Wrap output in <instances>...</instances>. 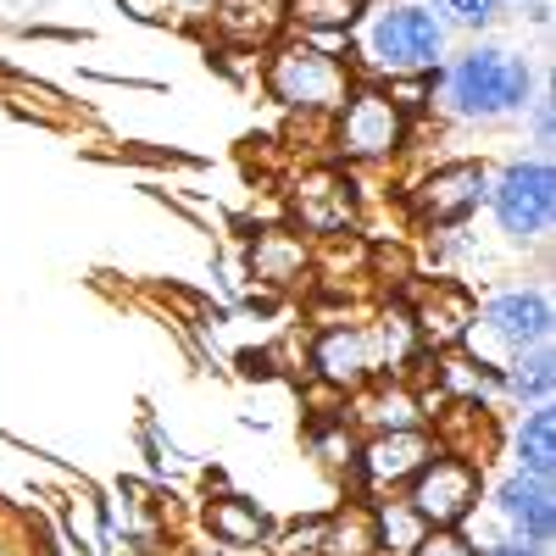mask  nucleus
<instances>
[{
    "mask_svg": "<svg viewBox=\"0 0 556 556\" xmlns=\"http://www.w3.org/2000/svg\"><path fill=\"white\" fill-rule=\"evenodd\" d=\"M534 73L506 45H473L451 62H440V106L462 123H501L518 117L534 101Z\"/></svg>",
    "mask_w": 556,
    "mask_h": 556,
    "instance_id": "1",
    "label": "nucleus"
},
{
    "mask_svg": "<svg viewBox=\"0 0 556 556\" xmlns=\"http://www.w3.org/2000/svg\"><path fill=\"white\" fill-rule=\"evenodd\" d=\"M356 45L367 56V73H379L390 84L429 78L445 62V23L434 17V7H417V0H384V7L362 12Z\"/></svg>",
    "mask_w": 556,
    "mask_h": 556,
    "instance_id": "2",
    "label": "nucleus"
},
{
    "mask_svg": "<svg viewBox=\"0 0 556 556\" xmlns=\"http://www.w3.org/2000/svg\"><path fill=\"white\" fill-rule=\"evenodd\" d=\"M267 96L278 106H290V112H306V117H334V106L351 96V62L334 56V51H323V45L312 39H285L278 51L267 56Z\"/></svg>",
    "mask_w": 556,
    "mask_h": 556,
    "instance_id": "3",
    "label": "nucleus"
},
{
    "mask_svg": "<svg viewBox=\"0 0 556 556\" xmlns=\"http://www.w3.org/2000/svg\"><path fill=\"white\" fill-rule=\"evenodd\" d=\"M406 146V106L379 84H351V96L334 106V151L340 162H390Z\"/></svg>",
    "mask_w": 556,
    "mask_h": 556,
    "instance_id": "4",
    "label": "nucleus"
},
{
    "mask_svg": "<svg viewBox=\"0 0 556 556\" xmlns=\"http://www.w3.org/2000/svg\"><path fill=\"white\" fill-rule=\"evenodd\" d=\"M479 501H484V468H479L473 456L445 451V445L406 479V506L424 518V529H456V523H468Z\"/></svg>",
    "mask_w": 556,
    "mask_h": 556,
    "instance_id": "5",
    "label": "nucleus"
},
{
    "mask_svg": "<svg viewBox=\"0 0 556 556\" xmlns=\"http://www.w3.org/2000/svg\"><path fill=\"white\" fill-rule=\"evenodd\" d=\"M490 212L501 223V235L513 240H540L551 217H556V173L551 162H506L495 178H490Z\"/></svg>",
    "mask_w": 556,
    "mask_h": 556,
    "instance_id": "6",
    "label": "nucleus"
},
{
    "mask_svg": "<svg viewBox=\"0 0 556 556\" xmlns=\"http://www.w3.org/2000/svg\"><path fill=\"white\" fill-rule=\"evenodd\" d=\"M490 195V167L484 162H445L429 178H417L412 190V217L424 228H451V223H468Z\"/></svg>",
    "mask_w": 556,
    "mask_h": 556,
    "instance_id": "7",
    "label": "nucleus"
},
{
    "mask_svg": "<svg viewBox=\"0 0 556 556\" xmlns=\"http://www.w3.org/2000/svg\"><path fill=\"white\" fill-rule=\"evenodd\" d=\"M551 323H556V312H551V295L545 290H501V295H490L479 306L473 329L495 334L513 356H523V351L551 345Z\"/></svg>",
    "mask_w": 556,
    "mask_h": 556,
    "instance_id": "8",
    "label": "nucleus"
},
{
    "mask_svg": "<svg viewBox=\"0 0 556 556\" xmlns=\"http://www.w3.org/2000/svg\"><path fill=\"white\" fill-rule=\"evenodd\" d=\"M295 223H301V235H317V240H334L345 235V228L356 223V178L345 167H317L295 184Z\"/></svg>",
    "mask_w": 556,
    "mask_h": 556,
    "instance_id": "9",
    "label": "nucleus"
},
{
    "mask_svg": "<svg viewBox=\"0 0 556 556\" xmlns=\"http://www.w3.org/2000/svg\"><path fill=\"white\" fill-rule=\"evenodd\" d=\"M434 451H440V440L429 429H384L367 445H356V468H362L367 490H401Z\"/></svg>",
    "mask_w": 556,
    "mask_h": 556,
    "instance_id": "10",
    "label": "nucleus"
},
{
    "mask_svg": "<svg viewBox=\"0 0 556 556\" xmlns=\"http://www.w3.org/2000/svg\"><path fill=\"white\" fill-rule=\"evenodd\" d=\"M406 312H412L417 340L434 345V351H456V345H468V340H473V317H479V306H473V295L462 290V285H451V278H434V290H424Z\"/></svg>",
    "mask_w": 556,
    "mask_h": 556,
    "instance_id": "11",
    "label": "nucleus"
},
{
    "mask_svg": "<svg viewBox=\"0 0 556 556\" xmlns=\"http://www.w3.org/2000/svg\"><path fill=\"white\" fill-rule=\"evenodd\" d=\"M312 374L323 384H334V390H362L367 379L379 374L367 329H356V323H334V329H323L317 345H312Z\"/></svg>",
    "mask_w": 556,
    "mask_h": 556,
    "instance_id": "12",
    "label": "nucleus"
},
{
    "mask_svg": "<svg viewBox=\"0 0 556 556\" xmlns=\"http://www.w3.org/2000/svg\"><path fill=\"white\" fill-rule=\"evenodd\" d=\"M495 513H501L506 534H518V540L551 545V534H556V495H551V484H540L529 473H506L495 484Z\"/></svg>",
    "mask_w": 556,
    "mask_h": 556,
    "instance_id": "13",
    "label": "nucleus"
},
{
    "mask_svg": "<svg viewBox=\"0 0 556 556\" xmlns=\"http://www.w3.org/2000/svg\"><path fill=\"white\" fill-rule=\"evenodd\" d=\"M290 0H212V28L235 51H262L285 34Z\"/></svg>",
    "mask_w": 556,
    "mask_h": 556,
    "instance_id": "14",
    "label": "nucleus"
},
{
    "mask_svg": "<svg viewBox=\"0 0 556 556\" xmlns=\"http://www.w3.org/2000/svg\"><path fill=\"white\" fill-rule=\"evenodd\" d=\"M206 529H212V540L228 545V551H256V545H267V534H273L267 513H262L256 501H245V495H217V501L206 506Z\"/></svg>",
    "mask_w": 556,
    "mask_h": 556,
    "instance_id": "15",
    "label": "nucleus"
},
{
    "mask_svg": "<svg viewBox=\"0 0 556 556\" xmlns=\"http://www.w3.org/2000/svg\"><path fill=\"white\" fill-rule=\"evenodd\" d=\"M317 556H379V534H374V501H345L334 518H323Z\"/></svg>",
    "mask_w": 556,
    "mask_h": 556,
    "instance_id": "16",
    "label": "nucleus"
},
{
    "mask_svg": "<svg viewBox=\"0 0 556 556\" xmlns=\"http://www.w3.org/2000/svg\"><path fill=\"white\" fill-rule=\"evenodd\" d=\"M513 456H518V473L551 484V473H556V412H551V401L523 412V424L513 434Z\"/></svg>",
    "mask_w": 556,
    "mask_h": 556,
    "instance_id": "17",
    "label": "nucleus"
},
{
    "mask_svg": "<svg viewBox=\"0 0 556 556\" xmlns=\"http://www.w3.org/2000/svg\"><path fill=\"white\" fill-rule=\"evenodd\" d=\"M251 273L273 290L295 285V278L306 273V240L290 235V228H267V235H256V245H251Z\"/></svg>",
    "mask_w": 556,
    "mask_h": 556,
    "instance_id": "18",
    "label": "nucleus"
},
{
    "mask_svg": "<svg viewBox=\"0 0 556 556\" xmlns=\"http://www.w3.org/2000/svg\"><path fill=\"white\" fill-rule=\"evenodd\" d=\"M440 390H445L456 406H490V401L501 395V367H490L484 356L473 362V356L451 351V356L440 362Z\"/></svg>",
    "mask_w": 556,
    "mask_h": 556,
    "instance_id": "19",
    "label": "nucleus"
},
{
    "mask_svg": "<svg viewBox=\"0 0 556 556\" xmlns=\"http://www.w3.org/2000/svg\"><path fill=\"white\" fill-rule=\"evenodd\" d=\"M501 390L518 395V401H529V406H545L551 390H556V356H551V345L523 351V356L506 362V367H501Z\"/></svg>",
    "mask_w": 556,
    "mask_h": 556,
    "instance_id": "20",
    "label": "nucleus"
},
{
    "mask_svg": "<svg viewBox=\"0 0 556 556\" xmlns=\"http://www.w3.org/2000/svg\"><path fill=\"white\" fill-rule=\"evenodd\" d=\"M374 534H379V556H412V545L424 540V518L401 501H374Z\"/></svg>",
    "mask_w": 556,
    "mask_h": 556,
    "instance_id": "21",
    "label": "nucleus"
},
{
    "mask_svg": "<svg viewBox=\"0 0 556 556\" xmlns=\"http://www.w3.org/2000/svg\"><path fill=\"white\" fill-rule=\"evenodd\" d=\"M367 12V0H290V23L312 34H351Z\"/></svg>",
    "mask_w": 556,
    "mask_h": 556,
    "instance_id": "22",
    "label": "nucleus"
},
{
    "mask_svg": "<svg viewBox=\"0 0 556 556\" xmlns=\"http://www.w3.org/2000/svg\"><path fill=\"white\" fill-rule=\"evenodd\" d=\"M367 424H374L379 434L384 429H424V412H417L406 384H379L374 401H367Z\"/></svg>",
    "mask_w": 556,
    "mask_h": 556,
    "instance_id": "23",
    "label": "nucleus"
},
{
    "mask_svg": "<svg viewBox=\"0 0 556 556\" xmlns=\"http://www.w3.org/2000/svg\"><path fill=\"white\" fill-rule=\"evenodd\" d=\"M501 12V0H434V17L456 28H490Z\"/></svg>",
    "mask_w": 556,
    "mask_h": 556,
    "instance_id": "24",
    "label": "nucleus"
},
{
    "mask_svg": "<svg viewBox=\"0 0 556 556\" xmlns=\"http://www.w3.org/2000/svg\"><path fill=\"white\" fill-rule=\"evenodd\" d=\"M412 556H484L473 540H462L456 529H424V540L412 545Z\"/></svg>",
    "mask_w": 556,
    "mask_h": 556,
    "instance_id": "25",
    "label": "nucleus"
},
{
    "mask_svg": "<svg viewBox=\"0 0 556 556\" xmlns=\"http://www.w3.org/2000/svg\"><path fill=\"white\" fill-rule=\"evenodd\" d=\"M178 12H212V0H173Z\"/></svg>",
    "mask_w": 556,
    "mask_h": 556,
    "instance_id": "26",
    "label": "nucleus"
}]
</instances>
